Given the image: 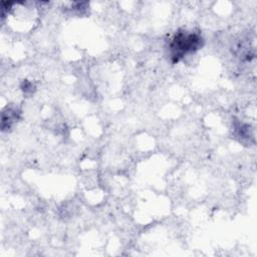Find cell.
I'll use <instances>...</instances> for the list:
<instances>
[{
	"instance_id": "cell-1",
	"label": "cell",
	"mask_w": 257,
	"mask_h": 257,
	"mask_svg": "<svg viewBox=\"0 0 257 257\" xmlns=\"http://www.w3.org/2000/svg\"><path fill=\"white\" fill-rule=\"evenodd\" d=\"M201 40L202 39L194 33H178L171 43L172 56L174 57L175 61H178L186 53L198 49Z\"/></svg>"
}]
</instances>
